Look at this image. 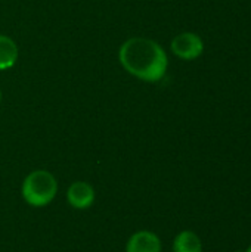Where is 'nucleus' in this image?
Wrapping results in <instances>:
<instances>
[{"label": "nucleus", "instance_id": "nucleus-1", "mask_svg": "<svg viewBox=\"0 0 251 252\" xmlns=\"http://www.w3.org/2000/svg\"><path fill=\"white\" fill-rule=\"evenodd\" d=\"M118 62L127 74L143 83L161 81L169 68L164 47L158 41L142 35L123 41L118 49Z\"/></svg>", "mask_w": 251, "mask_h": 252}, {"label": "nucleus", "instance_id": "nucleus-2", "mask_svg": "<svg viewBox=\"0 0 251 252\" xmlns=\"http://www.w3.org/2000/svg\"><path fill=\"white\" fill-rule=\"evenodd\" d=\"M58 193V182L47 170H34L22 182L21 195L24 201L34 208L49 205Z\"/></svg>", "mask_w": 251, "mask_h": 252}, {"label": "nucleus", "instance_id": "nucleus-3", "mask_svg": "<svg viewBox=\"0 0 251 252\" xmlns=\"http://www.w3.org/2000/svg\"><path fill=\"white\" fill-rule=\"evenodd\" d=\"M170 50L176 58L182 61H195L204 52V41L197 32L185 31L173 37L170 43Z\"/></svg>", "mask_w": 251, "mask_h": 252}, {"label": "nucleus", "instance_id": "nucleus-4", "mask_svg": "<svg viewBox=\"0 0 251 252\" xmlns=\"http://www.w3.org/2000/svg\"><path fill=\"white\" fill-rule=\"evenodd\" d=\"M96 192L95 188L83 180L74 182L67 190V201L75 210H87L95 204Z\"/></svg>", "mask_w": 251, "mask_h": 252}, {"label": "nucleus", "instance_id": "nucleus-5", "mask_svg": "<svg viewBox=\"0 0 251 252\" xmlns=\"http://www.w3.org/2000/svg\"><path fill=\"white\" fill-rule=\"evenodd\" d=\"M163 244L158 235L151 230H139L133 233L127 244L126 252H161Z\"/></svg>", "mask_w": 251, "mask_h": 252}, {"label": "nucleus", "instance_id": "nucleus-6", "mask_svg": "<svg viewBox=\"0 0 251 252\" xmlns=\"http://www.w3.org/2000/svg\"><path fill=\"white\" fill-rule=\"evenodd\" d=\"M19 58V49L16 41L6 35L0 34V71H7L13 68Z\"/></svg>", "mask_w": 251, "mask_h": 252}, {"label": "nucleus", "instance_id": "nucleus-7", "mask_svg": "<svg viewBox=\"0 0 251 252\" xmlns=\"http://www.w3.org/2000/svg\"><path fill=\"white\" fill-rule=\"evenodd\" d=\"M173 252H203L201 238L192 230H182L173 239Z\"/></svg>", "mask_w": 251, "mask_h": 252}, {"label": "nucleus", "instance_id": "nucleus-8", "mask_svg": "<svg viewBox=\"0 0 251 252\" xmlns=\"http://www.w3.org/2000/svg\"><path fill=\"white\" fill-rule=\"evenodd\" d=\"M1 100H3V94H1V90H0V105H1Z\"/></svg>", "mask_w": 251, "mask_h": 252}, {"label": "nucleus", "instance_id": "nucleus-9", "mask_svg": "<svg viewBox=\"0 0 251 252\" xmlns=\"http://www.w3.org/2000/svg\"><path fill=\"white\" fill-rule=\"evenodd\" d=\"M244 252H251V245H250V247H249V248H247V250H246V251H244Z\"/></svg>", "mask_w": 251, "mask_h": 252}]
</instances>
